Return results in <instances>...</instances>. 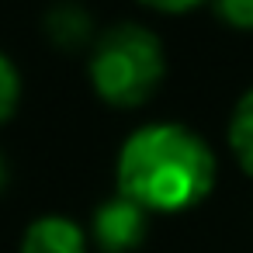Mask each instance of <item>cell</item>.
Segmentation results:
<instances>
[{"instance_id": "4", "label": "cell", "mask_w": 253, "mask_h": 253, "mask_svg": "<svg viewBox=\"0 0 253 253\" xmlns=\"http://www.w3.org/2000/svg\"><path fill=\"white\" fill-rule=\"evenodd\" d=\"M18 253H87V232L70 215H39L25 229Z\"/></svg>"}, {"instance_id": "5", "label": "cell", "mask_w": 253, "mask_h": 253, "mask_svg": "<svg viewBox=\"0 0 253 253\" xmlns=\"http://www.w3.org/2000/svg\"><path fill=\"white\" fill-rule=\"evenodd\" d=\"M45 35L63 52H77V49H87L90 42H97L94 39V18L80 4H73V0H63V4H56L45 14Z\"/></svg>"}, {"instance_id": "8", "label": "cell", "mask_w": 253, "mask_h": 253, "mask_svg": "<svg viewBox=\"0 0 253 253\" xmlns=\"http://www.w3.org/2000/svg\"><path fill=\"white\" fill-rule=\"evenodd\" d=\"M222 25L236 32H253V0H211Z\"/></svg>"}, {"instance_id": "7", "label": "cell", "mask_w": 253, "mask_h": 253, "mask_svg": "<svg viewBox=\"0 0 253 253\" xmlns=\"http://www.w3.org/2000/svg\"><path fill=\"white\" fill-rule=\"evenodd\" d=\"M18 101H21V73L7 52H0V125L18 111Z\"/></svg>"}, {"instance_id": "6", "label": "cell", "mask_w": 253, "mask_h": 253, "mask_svg": "<svg viewBox=\"0 0 253 253\" xmlns=\"http://www.w3.org/2000/svg\"><path fill=\"white\" fill-rule=\"evenodd\" d=\"M229 149H232L236 163L253 177V87L232 108V118H229Z\"/></svg>"}, {"instance_id": "10", "label": "cell", "mask_w": 253, "mask_h": 253, "mask_svg": "<svg viewBox=\"0 0 253 253\" xmlns=\"http://www.w3.org/2000/svg\"><path fill=\"white\" fill-rule=\"evenodd\" d=\"M4 184H7V160L0 153V191H4Z\"/></svg>"}, {"instance_id": "2", "label": "cell", "mask_w": 253, "mask_h": 253, "mask_svg": "<svg viewBox=\"0 0 253 253\" xmlns=\"http://www.w3.org/2000/svg\"><path fill=\"white\" fill-rule=\"evenodd\" d=\"M90 84L94 94L111 108L146 104L167 77V49L156 32L135 21H118L90 45Z\"/></svg>"}, {"instance_id": "1", "label": "cell", "mask_w": 253, "mask_h": 253, "mask_svg": "<svg viewBox=\"0 0 253 253\" xmlns=\"http://www.w3.org/2000/svg\"><path fill=\"white\" fill-rule=\"evenodd\" d=\"M118 194L146 211H187L201 205L218 177L211 146L180 122L139 125L118 149Z\"/></svg>"}, {"instance_id": "3", "label": "cell", "mask_w": 253, "mask_h": 253, "mask_svg": "<svg viewBox=\"0 0 253 253\" xmlns=\"http://www.w3.org/2000/svg\"><path fill=\"white\" fill-rule=\"evenodd\" d=\"M146 232H149V211L122 194L97 205L94 211V243L104 253H132L142 246Z\"/></svg>"}, {"instance_id": "9", "label": "cell", "mask_w": 253, "mask_h": 253, "mask_svg": "<svg viewBox=\"0 0 253 253\" xmlns=\"http://www.w3.org/2000/svg\"><path fill=\"white\" fill-rule=\"evenodd\" d=\"M139 4H146V7H153V11H163V14H184V11L201 7L205 0H139Z\"/></svg>"}]
</instances>
